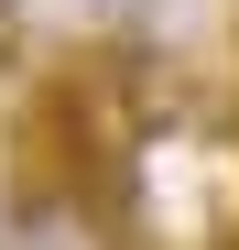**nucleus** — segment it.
I'll use <instances>...</instances> for the list:
<instances>
[{
    "label": "nucleus",
    "instance_id": "nucleus-2",
    "mask_svg": "<svg viewBox=\"0 0 239 250\" xmlns=\"http://www.w3.org/2000/svg\"><path fill=\"white\" fill-rule=\"evenodd\" d=\"M11 11H22V0H0V44H11Z\"/></svg>",
    "mask_w": 239,
    "mask_h": 250
},
{
    "label": "nucleus",
    "instance_id": "nucleus-1",
    "mask_svg": "<svg viewBox=\"0 0 239 250\" xmlns=\"http://www.w3.org/2000/svg\"><path fill=\"white\" fill-rule=\"evenodd\" d=\"M98 11H109V22H131V11H152V0H98Z\"/></svg>",
    "mask_w": 239,
    "mask_h": 250
}]
</instances>
